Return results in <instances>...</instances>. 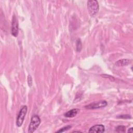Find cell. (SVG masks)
<instances>
[{"label": "cell", "mask_w": 133, "mask_h": 133, "mask_svg": "<svg viewBox=\"0 0 133 133\" xmlns=\"http://www.w3.org/2000/svg\"><path fill=\"white\" fill-rule=\"evenodd\" d=\"M87 9L91 16H94L97 14L99 9V6L97 1L90 0L87 2Z\"/></svg>", "instance_id": "6da1fadb"}, {"label": "cell", "mask_w": 133, "mask_h": 133, "mask_svg": "<svg viewBox=\"0 0 133 133\" xmlns=\"http://www.w3.org/2000/svg\"><path fill=\"white\" fill-rule=\"evenodd\" d=\"M41 123V119L38 115H34L31 118V122L29 127V132H34Z\"/></svg>", "instance_id": "7a4b0ae2"}, {"label": "cell", "mask_w": 133, "mask_h": 133, "mask_svg": "<svg viewBox=\"0 0 133 133\" xmlns=\"http://www.w3.org/2000/svg\"><path fill=\"white\" fill-rule=\"evenodd\" d=\"M27 110L28 109L26 105H24L21 109L18 114V115L17 118V121H16V125L18 127H21L22 126L25 118V116L27 112Z\"/></svg>", "instance_id": "3957f363"}, {"label": "cell", "mask_w": 133, "mask_h": 133, "mask_svg": "<svg viewBox=\"0 0 133 133\" xmlns=\"http://www.w3.org/2000/svg\"><path fill=\"white\" fill-rule=\"evenodd\" d=\"M108 104V103L105 100H101L99 101L94 102H92L86 106L85 108L86 109H99L105 107Z\"/></svg>", "instance_id": "277c9868"}, {"label": "cell", "mask_w": 133, "mask_h": 133, "mask_svg": "<svg viewBox=\"0 0 133 133\" xmlns=\"http://www.w3.org/2000/svg\"><path fill=\"white\" fill-rule=\"evenodd\" d=\"M18 32H19L18 21L16 16L14 15L12 18L11 33L12 35H13L14 37H17L18 34Z\"/></svg>", "instance_id": "5b68a950"}, {"label": "cell", "mask_w": 133, "mask_h": 133, "mask_svg": "<svg viewBox=\"0 0 133 133\" xmlns=\"http://www.w3.org/2000/svg\"><path fill=\"white\" fill-rule=\"evenodd\" d=\"M104 126L102 124H98L92 126L89 130V132L102 133L104 131Z\"/></svg>", "instance_id": "8992f818"}, {"label": "cell", "mask_w": 133, "mask_h": 133, "mask_svg": "<svg viewBox=\"0 0 133 133\" xmlns=\"http://www.w3.org/2000/svg\"><path fill=\"white\" fill-rule=\"evenodd\" d=\"M131 62V60L128 59H123L117 61L115 64L117 66H124L129 64Z\"/></svg>", "instance_id": "52a82bcc"}, {"label": "cell", "mask_w": 133, "mask_h": 133, "mask_svg": "<svg viewBox=\"0 0 133 133\" xmlns=\"http://www.w3.org/2000/svg\"><path fill=\"white\" fill-rule=\"evenodd\" d=\"M79 111V110L78 109H73L66 112L64 115L66 117H73L77 115Z\"/></svg>", "instance_id": "ba28073f"}, {"label": "cell", "mask_w": 133, "mask_h": 133, "mask_svg": "<svg viewBox=\"0 0 133 133\" xmlns=\"http://www.w3.org/2000/svg\"><path fill=\"white\" fill-rule=\"evenodd\" d=\"M125 126L123 125H119L116 127L115 131L117 132H125Z\"/></svg>", "instance_id": "9c48e42d"}, {"label": "cell", "mask_w": 133, "mask_h": 133, "mask_svg": "<svg viewBox=\"0 0 133 133\" xmlns=\"http://www.w3.org/2000/svg\"><path fill=\"white\" fill-rule=\"evenodd\" d=\"M72 127V126L71 125H67L65 127H63L62 128H61V129H60L59 130L57 131L56 132H64L65 131L69 129H70Z\"/></svg>", "instance_id": "30bf717a"}, {"label": "cell", "mask_w": 133, "mask_h": 133, "mask_svg": "<svg viewBox=\"0 0 133 133\" xmlns=\"http://www.w3.org/2000/svg\"><path fill=\"white\" fill-rule=\"evenodd\" d=\"M82 48V43L81 42V40L79 39H78L77 41V44H76V50L77 51H80L81 49Z\"/></svg>", "instance_id": "8fae6325"}, {"label": "cell", "mask_w": 133, "mask_h": 133, "mask_svg": "<svg viewBox=\"0 0 133 133\" xmlns=\"http://www.w3.org/2000/svg\"><path fill=\"white\" fill-rule=\"evenodd\" d=\"M101 76H102L103 77H104V78H108L109 79H110V81H114L115 80V78L112 76H111L110 75H108V74H101Z\"/></svg>", "instance_id": "7c38bea8"}, {"label": "cell", "mask_w": 133, "mask_h": 133, "mask_svg": "<svg viewBox=\"0 0 133 133\" xmlns=\"http://www.w3.org/2000/svg\"><path fill=\"white\" fill-rule=\"evenodd\" d=\"M28 83L29 86L31 87L32 85V78L30 75H29L28 76Z\"/></svg>", "instance_id": "4fadbf2b"}, {"label": "cell", "mask_w": 133, "mask_h": 133, "mask_svg": "<svg viewBox=\"0 0 133 133\" xmlns=\"http://www.w3.org/2000/svg\"><path fill=\"white\" fill-rule=\"evenodd\" d=\"M119 117L122 118H130L131 116L129 115H120Z\"/></svg>", "instance_id": "5bb4252c"}, {"label": "cell", "mask_w": 133, "mask_h": 133, "mask_svg": "<svg viewBox=\"0 0 133 133\" xmlns=\"http://www.w3.org/2000/svg\"><path fill=\"white\" fill-rule=\"evenodd\" d=\"M133 131V128L131 127L128 130V132H132Z\"/></svg>", "instance_id": "9a60e30c"}]
</instances>
